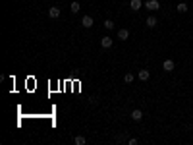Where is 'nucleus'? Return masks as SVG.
Here are the masks:
<instances>
[{"label": "nucleus", "instance_id": "nucleus-3", "mask_svg": "<svg viewBox=\"0 0 193 145\" xmlns=\"http://www.w3.org/2000/svg\"><path fill=\"white\" fill-rule=\"evenodd\" d=\"M93 23H95V22H93L91 15H83V18H81V25H83V27H93Z\"/></svg>", "mask_w": 193, "mask_h": 145}, {"label": "nucleus", "instance_id": "nucleus-1", "mask_svg": "<svg viewBox=\"0 0 193 145\" xmlns=\"http://www.w3.org/2000/svg\"><path fill=\"white\" fill-rule=\"evenodd\" d=\"M143 6L147 8L149 12H156V10L160 8V4H158V0H147V2H145Z\"/></svg>", "mask_w": 193, "mask_h": 145}, {"label": "nucleus", "instance_id": "nucleus-13", "mask_svg": "<svg viewBox=\"0 0 193 145\" xmlns=\"http://www.w3.org/2000/svg\"><path fill=\"white\" fill-rule=\"evenodd\" d=\"M74 141H75V145H85V143H87V139L83 137V136H77V137L74 139Z\"/></svg>", "mask_w": 193, "mask_h": 145}, {"label": "nucleus", "instance_id": "nucleus-17", "mask_svg": "<svg viewBox=\"0 0 193 145\" xmlns=\"http://www.w3.org/2000/svg\"><path fill=\"white\" fill-rule=\"evenodd\" d=\"M128 143H129V145H137V139L131 137V139H128Z\"/></svg>", "mask_w": 193, "mask_h": 145}, {"label": "nucleus", "instance_id": "nucleus-10", "mask_svg": "<svg viewBox=\"0 0 193 145\" xmlns=\"http://www.w3.org/2000/svg\"><path fill=\"white\" fill-rule=\"evenodd\" d=\"M131 118H133L135 122H139V120H141V118H143V112L139 110V108H135V110L131 112Z\"/></svg>", "mask_w": 193, "mask_h": 145}, {"label": "nucleus", "instance_id": "nucleus-11", "mask_svg": "<svg viewBox=\"0 0 193 145\" xmlns=\"http://www.w3.org/2000/svg\"><path fill=\"white\" fill-rule=\"evenodd\" d=\"M79 8H81V4H79V2H72V4H70L72 14H77V12H79Z\"/></svg>", "mask_w": 193, "mask_h": 145}, {"label": "nucleus", "instance_id": "nucleus-16", "mask_svg": "<svg viewBox=\"0 0 193 145\" xmlns=\"http://www.w3.org/2000/svg\"><path fill=\"white\" fill-rule=\"evenodd\" d=\"M124 139H126V136H124V133H120V136H116V141H124Z\"/></svg>", "mask_w": 193, "mask_h": 145}, {"label": "nucleus", "instance_id": "nucleus-12", "mask_svg": "<svg viewBox=\"0 0 193 145\" xmlns=\"http://www.w3.org/2000/svg\"><path fill=\"white\" fill-rule=\"evenodd\" d=\"M176 10H178L180 14H185V12H187V4H185V2H180L178 6H176Z\"/></svg>", "mask_w": 193, "mask_h": 145}, {"label": "nucleus", "instance_id": "nucleus-8", "mask_svg": "<svg viewBox=\"0 0 193 145\" xmlns=\"http://www.w3.org/2000/svg\"><path fill=\"white\" fill-rule=\"evenodd\" d=\"M118 37H120V41H128L129 39V31L128 29H120L118 31Z\"/></svg>", "mask_w": 193, "mask_h": 145}, {"label": "nucleus", "instance_id": "nucleus-15", "mask_svg": "<svg viewBox=\"0 0 193 145\" xmlns=\"http://www.w3.org/2000/svg\"><path fill=\"white\" fill-rule=\"evenodd\" d=\"M124 81H126V83H131V81H133V74H126V76H124Z\"/></svg>", "mask_w": 193, "mask_h": 145}, {"label": "nucleus", "instance_id": "nucleus-6", "mask_svg": "<svg viewBox=\"0 0 193 145\" xmlns=\"http://www.w3.org/2000/svg\"><path fill=\"white\" fill-rule=\"evenodd\" d=\"M101 46L102 49H110L112 46V37H102L101 39Z\"/></svg>", "mask_w": 193, "mask_h": 145}, {"label": "nucleus", "instance_id": "nucleus-5", "mask_svg": "<svg viewBox=\"0 0 193 145\" xmlns=\"http://www.w3.org/2000/svg\"><path fill=\"white\" fill-rule=\"evenodd\" d=\"M162 68H164L166 72H172V70H174V60H170V58H166V60L162 62Z\"/></svg>", "mask_w": 193, "mask_h": 145}, {"label": "nucleus", "instance_id": "nucleus-4", "mask_svg": "<svg viewBox=\"0 0 193 145\" xmlns=\"http://www.w3.org/2000/svg\"><path fill=\"white\" fill-rule=\"evenodd\" d=\"M60 14H62V12H60V8H58V6H52V8L48 10V15H50V18H52V19H56V18H60Z\"/></svg>", "mask_w": 193, "mask_h": 145}, {"label": "nucleus", "instance_id": "nucleus-7", "mask_svg": "<svg viewBox=\"0 0 193 145\" xmlns=\"http://www.w3.org/2000/svg\"><path fill=\"white\" fill-rule=\"evenodd\" d=\"M145 23H147V27H155V25L158 23V19H156L155 15H149V18L145 19Z\"/></svg>", "mask_w": 193, "mask_h": 145}, {"label": "nucleus", "instance_id": "nucleus-2", "mask_svg": "<svg viewBox=\"0 0 193 145\" xmlns=\"http://www.w3.org/2000/svg\"><path fill=\"white\" fill-rule=\"evenodd\" d=\"M129 8H131L133 12H139V10L143 8V2L141 0H131V2H129Z\"/></svg>", "mask_w": 193, "mask_h": 145}, {"label": "nucleus", "instance_id": "nucleus-9", "mask_svg": "<svg viewBox=\"0 0 193 145\" xmlns=\"http://www.w3.org/2000/svg\"><path fill=\"white\" fill-rule=\"evenodd\" d=\"M137 77H139L141 81H147L149 77H151V74H149V70H141V72L137 74Z\"/></svg>", "mask_w": 193, "mask_h": 145}, {"label": "nucleus", "instance_id": "nucleus-14", "mask_svg": "<svg viewBox=\"0 0 193 145\" xmlns=\"http://www.w3.org/2000/svg\"><path fill=\"white\" fill-rule=\"evenodd\" d=\"M104 27H106V29H114V22H112V19H106V22H104Z\"/></svg>", "mask_w": 193, "mask_h": 145}]
</instances>
